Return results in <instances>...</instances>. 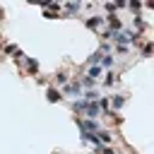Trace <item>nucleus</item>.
Segmentation results:
<instances>
[{
	"label": "nucleus",
	"instance_id": "17",
	"mask_svg": "<svg viewBox=\"0 0 154 154\" xmlns=\"http://www.w3.org/2000/svg\"><path fill=\"white\" fill-rule=\"evenodd\" d=\"M79 7H82L79 2H70V5H67V12H70V14H72V12H79Z\"/></svg>",
	"mask_w": 154,
	"mask_h": 154
},
{
	"label": "nucleus",
	"instance_id": "1",
	"mask_svg": "<svg viewBox=\"0 0 154 154\" xmlns=\"http://www.w3.org/2000/svg\"><path fill=\"white\" fill-rule=\"evenodd\" d=\"M77 120V125L82 128V132H96L99 130V123L96 120H82V118H75Z\"/></svg>",
	"mask_w": 154,
	"mask_h": 154
},
{
	"label": "nucleus",
	"instance_id": "25",
	"mask_svg": "<svg viewBox=\"0 0 154 154\" xmlns=\"http://www.w3.org/2000/svg\"><path fill=\"white\" fill-rule=\"evenodd\" d=\"M2 17H5V12H2V7H0V19H2Z\"/></svg>",
	"mask_w": 154,
	"mask_h": 154
},
{
	"label": "nucleus",
	"instance_id": "9",
	"mask_svg": "<svg viewBox=\"0 0 154 154\" xmlns=\"http://www.w3.org/2000/svg\"><path fill=\"white\" fill-rule=\"evenodd\" d=\"M26 70H29L31 75H36V72H38V63H36L34 58H29V60H26Z\"/></svg>",
	"mask_w": 154,
	"mask_h": 154
},
{
	"label": "nucleus",
	"instance_id": "8",
	"mask_svg": "<svg viewBox=\"0 0 154 154\" xmlns=\"http://www.w3.org/2000/svg\"><path fill=\"white\" fill-rule=\"evenodd\" d=\"M87 77H89V79H96V77H101V65H91Z\"/></svg>",
	"mask_w": 154,
	"mask_h": 154
},
{
	"label": "nucleus",
	"instance_id": "22",
	"mask_svg": "<svg viewBox=\"0 0 154 154\" xmlns=\"http://www.w3.org/2000/svg\"><path fill=\"white\" fill-rule=\"evenodd\" d=\"M106 10L113 14V12H116V2H106Z\"/></svg>",
	"mask_w": 154,
	"mask_h": 154
},
{
	"label": "nucleus",
	"instance_id": "11",
	"mask_svg": "<svg viewBox=\"0 0 154 154\" xmlns=\"http://www.w3.org/2000/svg\"><path fill=\"white\" fill-rule=\"evenodd\" d=\"M55 79H58V84H65V82H67V72H65V70H58V72H55Z\"/></svg>",
	"mask_w": 154,
	"mask_h": 154
},
{
	"label": "nucleus",
	"instance_id": "6",
	"mask_svg": "<svg viewBox=\"0 0 154 154\" xmlns=\"http://www.w3.org/2000/svg\"><path fill=\"white\" fill-rule=\"evenodd\" d=\"M65 91H67V94H77V96H79V94H82V87H79V82L75 79V82H70V84L65 87Z\"/></svg>",
	"mask_w": 154,
	"mask_h": 154
},
{
	"label": "nucleus",
	"instance_id": "23",
	"mask_svg": "<svg viewBox=\"0 0 154 154\" xmlns=\"http://www.w3.org/2000/svg\"><path fill=\"white\" fill-rule=\"evenodd\" d=\"M99 152H101V154H116V152H113V149H111V147H101V149H99Z\"/></svg>",
	"mask_w": 154,
	"mask_h": 154
},
{
	"label": "nucleus",
	"instance_id": "5",
	"mask_svg": "<svg viewBox=\"0 0 154 154\" xmlns=\"http://www.w3.org/2000/svg\"><path fill=\"white\" fill-rule=\"evenodd\" d=\"M103 22H108V26H111L113 31H120V29H123V24H120V19H118L116 14H108V17L103 19Z\"/></svg>",
	"mask_w": 154,
	"mask_h": 154
},
{
	"label": "nucleus",
	"instance_id": "13",
	"mask_svg": "<svg viewBox=\"0 0 154 154\" xmlns=\"http://www.w3.org/2000/svg\"><path fill=\"white\" fill-rule=\"evenodd\" d=\"M72 108H75V111H84V108H87V101H84V99H79V101H75V103H72Z\"/></svg>",
	"mask_w": 154,
	"mask_h": 154
},
{
	"label": "nucleus",
	"instance_id": "4",
	"mask_svg": "<svg viewBox=\"0 0 154 154\" xmlns=\"http://www.w3.org/2000/svg\"><path fill=\"white\" fill-rule=\"evenodd\" d=\"M46 99H48L51 103H58V101L63 99V94H60V91H58L55 87H48V91H46Z\"/></svg>",
	"mask_w": 154,
	"mask_h": 154
},
{
	"label": "nucleus",
	"instance_id": "7",
	"mask_svg": "<svg viewBox=\"0 0 154 154\" xmlns=\"http://www.w3.org/2000/svg\"><path fill=\"white\" fill-rule=\"evenodd\" d=\"M108 103H111V106H113V113H116V111H118V108H120V106H123V103H125V96H113V99H111V101H108Z\"/></svg>",
	"mask_w": 154,
	"mask_h": 154
},
{
	"label": "nucleus",
	"instance_id": "15",
	"mask_svg": "<svg viewBox=\"0 0 154 154\" xmlns=\"http://www.w3.org/2000/svg\"><path fill=\"white\" fill-rule=\"evenodd\" d=\"M89 63H91V65H99V63H101V51H96V53L89 58Z\"/></svg>",
	"mask_w": 154,
	"mask_h": 154
},
{
	"label": "nucleus",
	"instance_id": "3",
	"mask_svg": "<svg viewBox=\"0 0 154 154\" xmlns=\"http://www.w3.org/2000/svg\"><path fill=\"white\" fill-rule=\"evenodd\" d=\"M84 111H87V116H89V120H96V116L101 113V108H99V103H96V101H89Z\"/></svg>",
	"mask_w": 154,
	"mask_h": 154
},
{
	"label": "nucleus",
	"instance_id": "16",
	"mask_svg": "<svg viewBox=\"0 0 154 154\" xmlns=\"http://www.w3.org/2000/svg\"><path fill=\"white\" fill-rule=\"evenodd\" d=\"M113 82H116V75H113V72H108V75H106V79H103V84H106V87H113Z\"/></svg>",
	"mask_w": 154,
	"mask_h": 154
},
{
	"label": "nucleus",
	"instance_id": "21",
	"mask_svg": "<svg viewBox=\"0 0 154 154\" xmlns=\"http://www.w3.org/2000/svg\"><path fill=\"white\" fill-rule=\"evenodd\" d=\"M135 26H137V29H140V31H142V29H144V22H142V17H135Z\"/></svg>",
	"mask_w": 154,
	"mask_h": 154
},
{
	"label": "nucleus",
	"instance_id": "14",
	"mask_svg": "<svg viewBox=\"0 0 154 154\" xmlns=\"http://www.w3.org/2000/svg\"><path fill=\"white\" fill-rule=\"evenodd\" d=\"M142 55H144V58H149V55H152V41H147V43H144V48H142Z\"/></svg>",
	"mask_w": 154,
	"mask_h": 154
},
{
	"label": "nucleus",
	"instance_id": "2",
	"mask_svg": "<svg viewBox=\"0 0 154 154\" xmlns=\"http://www.w3.org/2000/svg\"><path fill=\"white\" fill-rule=\"evenodd\" d=\"M101 24H103V17H99V14H91V17H87V19H84V26H87V29H91V31H96Z\"/></svg>",
	"mask_w": 154,
	"mask_h": 154
},
{
	"label": "nucleus",
	"instance_id": "12",
	"mask_svg": "<svg viewBox=\"0 0 154 154\" xmlns=\"http://www.w3.org/2000/svg\"><path fill=\"white\" fill-rule=\"evenodd\" d=\"M101 65H103V67H111V65H113V55H111V53H108V55H101Z\"/></svg>",
	"mask_w": 154,
	"mask_h": 154
},
{
	"label": "nucleus",
	"instance_id": "19",
	"mask_svg": "<svg viewBox=\"0 0 154 154\" xmlns=\"http://www.w3.org/2000/svg\"><path fill=\"white\" fill-rule=\"evenodd\" d=\"M2 51H5V53H17V48H14V43H7V46H2Z\"/></svg>",
	"mask_w": 154,
	"mask_h": 154
},
{
	"label": "nucleus",
	"instance_id": "20",
	"mask_svg": "<svg viewBox=\"0 0 154 154\" xmlns=\"http://www.w3.org/2000/svg\"><path fill=\"white\" fill-rule=\"evenodd\" d=\"M128 7H130V10H132V12H137V10H142V5H140V2H137V0H135V2H130V5H128Z\"/></svg>",
	"mask_w": 154,
	"mask_h": 154
},
{
	"label": "nucleus",
	"instance_id": "10",
	"mask_svg": "<svg viewBox=\"0 0 154 154\" xmlns=\"http://www.w3.org/2000/svg\"><path fill=\"white\" fill-rule=\"evenodd\" d=\"M96 137H99V142H106V144H108V142L113 140V135H111V132H106V130H101V132H99Z\"/></svg>",
	"mask_w": 154,
	"mask_h": 154
},
{
	"label": "nucleus",
	"instance_id": "18",
	"mask_svg": "<svg viewBox=\"0 0 154 154\" xmlns=\"http://www.w3.org/2000/svg\"><path fill=\"white\" fill-rule=\"evenodd\" d=\"M79 87H94V79H89V77H82Z\"/></svg>",
	"mask_w": 154,
	"mask_h": 154
},
{
	"label": "nucleus",
	"instance_id": "24",
	"mask_svg": "<svg viewBox=\"0 0 154 154\" xmlns=\"http://www.w3.org/2000/svg\"><path fill=\"white\" fill-rule=\"evenodd\" d=\"M2 46H5V41H2V36H0V48H2Z\"/></svg>",
	"mask_w": 154,
	"mask_h": 154
}]
</instances>
